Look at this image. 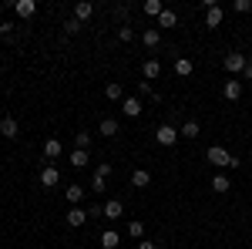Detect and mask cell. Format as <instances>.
Instances as JSON below:
<instances>
[{"label": "cell", "instance_id": "cell-31", "mask_svg": "<svg viewBox=\"0 0 252 249\" xmlns=\"http://www.w3.org/2000/svg\"><path fill=\"white\" fill-rule=\"evenodd\" d=\"M101 189H104V175L94 172V178H91V192H101Z\"/></svg>", "mask_w": 252, "mask_h": 249}, {"label": "cell", "instance_id": "cell-33", "mask_svg": "<svg viewBox=\"0 0 252 249\" xmlns=\"http://www.w3.org/2000/svg\"><path fill=\"white\" fill-rule=\"evenodd\" d=\"M138 95H155L152 91V81H138Z\"/></svg>", "mask_w": 252, "mask_h": 249}, {"label": "cell", "instance_id": "cell-36", "mask_svg": "<svg viewBox=\"0 0 252 249\" xmlns=\"http://www.w3.org/2000/svg\"><path fill=\"white\" fill-rule=\"evenodd\" d=\"M115 17H118V20L128 17V7H125V3H118V7H115Z\"/></svg>", "mask_w": 252, "mask_h": 249}, {"label": "cell", "instance_id": "cell-38", "mask_svg": "<svg viewBox=\"0 0 252 249\" xmlns=\"http://www.w3.org/2000/svg\"><path fill=\"white\" fill-rule=\"evenodd\" d=\"M242 77H246V81H252V61L246 64V71H242Z\"/></svg>", "mask_w": 252, "mask_h": 249}, {"label": "cell", "instance_id": "cell-27", "mask_svg": "<svg viewBox=\"0 0 252 249\" xmlns=\"http://www.w3.org/2000/svg\"><path fill=\"white\" fill-rule=\"evenodd\" d=\"M101 135H108V138L118 135V121H115V118H104V121H101Z\"/></svg>", "mask_w": 252, "mask_h": 249}, {"label": "cell", "instance_id": "cell-17", "mask_svg": "<svg viewBox=\"0 0 252 249\" xmlns=\"http://www.w3.org/2000/svg\"><path fill=\"white\" fill-rule=\"evenodd\" d=\"M192 71H195V64L189 58H178V61H175V74H178V77H189Z\"/></svg>", "mask_w": 252, "mask_h": 249}, {"label": "cell", "instance_id": "cell-29", "mask_svg": "<svg viewBox=\"0 0 252 249\" xmlns=\"http://www.w3.org/2000/svg\"><path fill=\"white\" fill-rule=\"evenodd\" d=\"M128 236H135V239H145V226H141V222H131V226H128Z\"/></svg>", "mask_w": 252, "mask_h": 249}, {"label": "cell", "instance_id": "cell-9", "mask_svg": "<svg viewBox=\"0 0 252 249\" xmlns=\"http://www.w3.org/2000/svg\"><path fill=\"white\" fill-rule=\"evenodd\" d=\"M121 111L128 118H138L141 115V98H125V101H121Z\"/></svg>", "mask_w": 252, "mask_h": 249}, {"label": "cell", "instance_id": "cell-25", "mask_svg": "<svg viewBox=\"0 0 252 249\" xmlns=\"http://www.w3.org/2000/svg\"><path fill=\"white\" fill-rule=\"evenodd\" d=\"M118 243H121V239H118V232H111V229L101 232V246H104V249H118Z\"/></svg>", "mask_w": 252, "mask_h": 249}, {"label": "cell", "instance_id": "cell-37", "mask_svg": "<svg viewBox=\"0 0 252 249\" xmlns=\"http://www.w3.org/2000/svg\"><path fill=\"white\" fill-rule=\"evenodd\" d=\"M138 249H158L155 243H148V239H141V243H138Z\"/></svg>", "mask_w": 252, "mask_h": 249}, {"label": "cell", "instance_id": "cell-3", "mask_svg": "<svg viewBox=\"0 0 252 249\" xmlns=\"http://www.w3.org/2000/svg\"><path fill=\"white\" fill-rule=\"evenodd\" d=\"M246 64H249V61H246V54H239V51H229V54H225V71H229V74H242Z\"/></svg>", "mask_w": 252, "mask_h": 249}, {"label": "cell", "instance_id": "cell-19", "mask_svg": "<svg viewBox=\"0 0 252 249\" xmlns=\"http://www.w3.org/2000/svg\"><path fill=\"white\" fill-rule=\"evenodd\" d=\"M229 189H232V182H229L225 175H215V178H212V192H219V195H225Z\"/></svg>", "mask_w": 252, "mask_h": 249}, {"label": "cell", "instance_id": "cell-12", "mask_svg": "<svg viewBox=\"0 0 252 249\" xmlns=\"http://www.w3.org/2000/svg\"><path fill=\"white\" fill-rule=\"evenodd\" d=\"M141 40H145V47H148V51H155L158 44H161V34H158V27H145Z\"/></svg>", "mask_w": 252, "mask_h": 249}, {"label": "cell", "instance_id": "cell-20", "mask_svg": "<svg viewBox=\"0 0 252 249\" xmlns=\"http://www.w3.org/2000/svg\"><path fill=\"white\" fill-rule=\"evenodd\" d=\"M175 24H178V14L175 10H161L158 14V27H175Z\"/></svg>", "mask_w": 252, "mask_h": 249}, {"label": "cell", "instance_id": "cell-21", "mask_svg": "<svg viewBox=\"0 0 252 249\" xmlns=\"http://www.w3.org/2000/svg\"><path fill=\"white\" fill-rule=\"evenodd\" d=\"M104 95L111 98V101H121V98H125V88H121V81H111V84L104 88Z\"/></svg>", "mask_w": 252, "mask_h": 249}, {"label": "cell", "instance_id": "cell-11", "mask_svg": "<svg viewBox=\"0 0 252 249\" xmlns=\"http://www.w3.org/2000/svg\"><path fill=\"white\" fill-rule=\"evenodd\" d=\"M222 95H225V101H239L242 98V81H225Z\"/></svg>", "mask_w": 252, "mask_h": 249}, {"label": "cell", "instance_id": "cell-10", "mask_svg": "<svg viewBox=\"0 0 252 249\" xmlns=\"http://www.w3.org/2000/svg\"><path fill=\"white\" fill-rule=\"evenodd\" d=\"M141 74H145V81H155V77L161 74V64H158L155 58H148L145 64H141Z\"/></svg>", "mask_w": 252, "mask_h": 249}, {"label": "cell", "instance_id": "cell-7", "mask_svg": "<svg viewBox=\"0 0 252 249\" xmlns=\"http://www.w3.org/2000/svg\"><path fill=\"white\" fill-rule=\"evenodd\" d=\"M222 20H225V10H222V7H219V3H215V7H209V10H205V27H219V24H222Z\"/></svg>", "mask_w": 252, "mask_h": 249}, {"label": "cell", "instance_id": "cell-2", "mask_svg": "<svg viewBox=\"0 0 252 249\" xmlns=\"http://www.w3.org/2000/svg\"><path fill=\"white\" fill-rule=\"evenodd\" d=\"M178 138H182V135H178V128H172V125H158V132H155V142H158V145L172 148Z\"/></svg>", "mask_w": 252, "mask_h": 249}, {"label": "cell", "instance_id": "cell-16", "mask_svg": "<svg viewBox=\"0 0 252 249\" xmlns=\"http://www.w3.org/2000/svg\"><path fill=\"white\" fill-rule=\"evenodd\" d=\"M64 199H67L71 206H78L81 199H84V185H67V189H64Z\"/></svg>", "mask_w": 252, "mask_h": 249}, {"label": "cell", "instance_id": "cell-23", "mask_svg": "<svg viewBox=\"0 0 252 249\" xmlns=\"http://www.w3.org/2000/svg\"><path fill=\"white\" fill-rule=\"evenodd\" d=\"M182 138H198V121H195V118H189V121H185V125H182Z\"/></svg>", "mask_w": 252, "mask_h": 249}, {"label": "cell", "instance_id": "cell-13", "mask_svg": "<svg viewBox=\"0 0 252 249\" xmlns=\"http://www.w3.org/2000/svg\"><path fill=\"white\" fill-rule=\"evenodd\" d=\"M121 215H125V206L118 199H108L104 202V219H121Z\"/></svg>", "mask_w": 252, "mask_h": 249}, {"label": "cell", "instance_id": "cell-24", "mask_svg": "<svg viewBox=\"0 0 252 249\" xmlns=\"http://www.w3.org/2000/svg\"><path fill=\"white\" fill-rule=\"evenodd\" d=\"M74 148L88 152V148H91V132H78V135H74Z\"/></svg>", "mask_w": 252, "mask_h": 249}, {"label": "cell", "instance_id": "cell-39", "mask_svg": "<svg viewBox=\"0 0 252 249\" xmlns=\"http://www.w3.org/2000/svg\"><path fill=\"white\" fill-rule=\"evenodd\" d=\"M0 14H3V7H0Z\"/></svg>", "mask_w": 252, "mask_h": 249}, {"label": "cell", "instance_id": "cell-8", "mask_svg": "<svg viewBox=\"0 0 252 249\" xmlns=\"http://www.w3.org/2000/svg\"><path fill=\"white\" fill-rule=\"evenodd\" d=\"M131 185H135V189H148V185H152V172H148V169H135V172H131Z\"/></svg>", "mask_w": 252, "mask_h": 249}, {"label": "cell", "instance_id": "cell-5", "mask_svg": "<svg viewBox=\"0 0 252 249\" xmlns=\"http://www.w3.org/2000/svg\"><path fill=\"white\" fill-rule=\"evenodd\" d=\"M0 135L14 142V138H17V135H20V125H17V118H10V115L3 118V121H0Z\"/></svg>", "mask_w": 252, "mask_h": 249}, {"label": "cell", "instance_id": "cell-32", "mask_svg": "<svg viewBox=\"0 0 252 249\" xmlns=\"http://www.w3.org/2000/svg\"><path fill=\"white\" fill-rule=\"evenodd\" d=\"M235 10H239V14H249V10H252V0H235Z\"/></svg>", "mask_w": 252, "mask_h": 249}, {"label": "cell", "instance_id": "cell-26", "mask_svg": "<svg viewBox=\"0 0 252 249\" xmlns=\"http://www.w3.org/2000/svg\"><path fill=\"white\" fill-rule=\"evenodd\" d=\"M161 10H165V7H161V0H145V14H148V17H158Z\"/></svg>", "mask_w": 252, "mask_h": 249}, {"label": "cell", "instance_id": "cell-4", "mask_svg": "<svg viewBox=\"0 0 252 249\" xmlns=\"http://www.w3.org/2000/svg\"><path fill=\"white\" fill-rule=\"evenodd\" d=\"M64 219H67V226H74V229H78V226H84V222H88V209H81V206H71Z\"/></svg>", "mask_w": 252, "mask_h": 249}, {"label": "cell", "instance_id": "cell-18", "mask_svg": "<svg viewBox=\"0 0 252 249\" xmlns=\"http://www.w3.org/2000/svg\"><path fill=\"white\" fill-rule=\"evenodd\" d=\"M91 14H94V3H88V0H81L78 7H74V17L78 20H91Z\"/></svg>", "mask_w": 252, "mask_h": 249}, {"label": "cell", "instance_id": "cell-22", "mask_svg": "<svg viewBox=\"0 0 252 249\" xmlns=\"http://www.w3.org/2000/svg\"><path fill=\"white\" fill-rule=\"evenodd\" d=\"M88 162H91V155H88V152H81V148L71 152V165H74V169H84Z\"/></svg>", "mask_w": 252, "mask_h": 249}, {"label": "cell", "instance_id": "cell-28", "mask_svg": "<svg viewBox=\"0 0 252 249\" xmlns=\"http://www.w3.org/2000/svg\"><path fill=\"white\" fill-rule=\"evenodd\" d=\"M78 31H81V20L78 17H67V20H64V34H78Z\"/></svg>", "mask_w": 252, "mask_h": 249}, {"label": "cell", "instance_id": "cell-34", "mask_svg": "<svg viewBox=\"0 0 252 249\" xmlns=\"http://www.w3.org/2000/svg\"><path fill=\"white\" fill-rule=\"evenodd\" d=\"M111 172H115V169H111V162H101V165H97V175H104V178H108Z\"/></svg>", "mask_w": 252, "mask_h": 249}, {"label": "cell", "instance_id": "cell-35", "mask_svg": "<svg viewBox=\"0 0 252 249\" xmlns=\"http://www.w3.org/2000/svg\"><path fill=\"white\" fill-rule=\"evenodd\" d=\"M97 215H104V206H91L88 209V219H97Z\"/></svg>", "mask_w": 252, "mask_h": 249}, {"label": "cell", "instance_id": "cell-15", "mask_svg": "<svg viewBox=\"0 0 252 249\" xmlns=\"http://www.w3.org/2000/svg\"><path fill=\"white\" fill-rule=\"evenodd\" d=\"M61 152H64V145H61L58 138H47V142H44V155H47V158H61Z\"/></svg>", "mask_w": 252, "mask_h": 249}, {"label": "cell", "instance_id": "cell-1", "mask_svg": "<svg viewBox=\"0 0 252 249\" xmlns=\"http://www.w3.org/2000/svg\"><path fill=\"white\" fill-rule=\"evenodd\" d=\"M205 158H209L212 165H219V169H235V165H239V158H235L229 148H222V145H212V148L205 152Z\"/></svg>", "mask_w": 252, "mask_h": 249}, {"label": "cell", "instance_id": "cell-14", "mask_svg": "<svg viewBox=\"0 0 252 249\" xmlns=\"http://www.w3.org/2000/svg\"><path fill=\"white\" fill-rule=\"evenodd\" d=\"M14 10H17V17H34V14H37V3H34V0H17Z\"/></svg>", "mask_w": 252, "mask_h": 249}, {"label": "cell", "instance_id": "cell-30", "mask_svg": "<svg viewBox=\"0 0 252 249\" xmlns=\"http://www.w3.org/2000/svg\"><path fill=\"white\" fill-rule=\"evenodd\" d=\"M118 40H125V44H128V40H135V31L121 24V27H118Z\"/></svg>", "mask_w": 252, "mask_h": 249}, {"label": "cell", "instance_id": "cell-6", "mask_svg": "<svg viewBox=\"0 0 252 249\" xmlns=\"http://www.w3.org/2000/svg\"><path fill=\"white\" fill-rule=\"evenodd\" d=\"M58 182H61V172L54 169V165H47V169L40 172V185H44V189H54Z\"/></svg>", "mask_w": 252, "mask_h": 249}]
</instances>
